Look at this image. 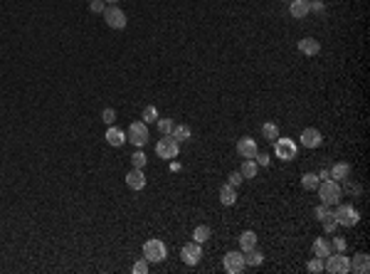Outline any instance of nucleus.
<instances>
[{
	"label": "nucleus",
	"mask_w": 370,
	"mask_h": 274,
	"mask_svg": "<svg viewBox=\"0 0 370 274\" xmlns=\"http://www.w3.org/2000/svg\"><path fill=\"white\" fill-rule=\"evenodd\" d=\"M316 190H318V198H321V203H323V205H336V203L341 200V195H343V190H341L338 181H333V178L321 181Z\"/></svg>",
	"instance_id": "obj_1"
},
{
	"label": "nucleus",
	"mask_w": 370,
	"mask_h": 274,
	"mask_svg": "<svg viewBox=\"0 0 370 274\" xmlns=\"http://www.w3.org/2000/svg\"><path fill=\"white\" fill-rule=\"evenodd\" d=\"M323 270L331 274H348L351 272V260L343 252H331L323 262Z\"/></svg>",
	"instance_id": "obj_2"
},
{
	"label": "nucleus",
	"mask_w": 370,
	"mask_h": 274,
	"mask_svg": "<svg viewBox=\"0 0 370 274\" xmlns=\"http://www.w3.org/2000/svg\"><path fill=\"white\" fill-rule=\"evenodd\" d=\"M333 220L341 225V227H356L358 225V220H361V215H358V210L353 205H338L336 207V212H333Z\"/></svg>",
	"instance_id": "obj_3"
},
{
	"label": "nucleus",
	"mask_w": 370,
	"mask_h": 274,
	"mask_svg": "<svg viewBox=\"0 0 370 274\" xmlns=\"http://www.w3.org/2000/svg\"><path fill=\"white\" fill-rule=\"evenodd\" d=\"M144 257H146L148 262H163L165 257H168V247H165V242H160V240H148L144 242Z\"/></svg>",
	"instance_id": "obj_4"
},
{
	"label": "nucleus",
	"mask_w": 370,
	"mask_h": 274,
	"mask_svg": "<svg viewBox=\"0 0 370 274\" xmlns=\"http://www.w3.org/2000/svg\"><path fill=\"white\" fill-rule=\"evenodd\" d=\"M155 153H158V158L173 161V158H178V153H180V143L173 136H163L155 143Z\"/></svg>",
	"instance_id": "obj_5"
},
{
	"label": "nucleus",
	"mask_w": 370,
	"mask_h": 274,
	"mask_svg": "<svg viewBox=\"0 0 370 274\" xmlns=\"http://www.w3.org/2000/svg\"><path fill=\"white\" fill-rule=\"evenodd\" d=\"M126 141H131L136 148H144L148 143V124L144 121H134L129 129H126Z\"/></svg>",
	"instance_id": "obj_6"
},
{
	"label": "nucleus",
	"mask_w": 370,
	"mask_h": 274,
	"mask_svg": "<svg viewBox=\"0 0 370 274\" xmlns=\"http://www.w3.org/2000/svg\"><path fill=\"white\" fill-rule=\"evenodd\" d=\"M101 15H104V20H106V25H109L111 30H124L126 22H129V20H126V12H124L119 5H109Z\"/></svg>",
	"instance_id": "obj_7"
},
{
	"label": "nucleus",
	"mask_w": 370,
	"mask_h": 274,
	"mask_svg": "<svg viewBox=\"0 0 370 274\" xmlns=\"http://www.w3.org/2000/svg\"><path fill=\"white\" fill-rule=\"evenodd\" d=\"M274 153H277V158H282V161H294V158H298V148H296V143L292 138H277V141H274Z\"/></svg>",
	"instance_id": "obj_8"
},
{
	"label": "nucleus",
	"mask_w": 370,
	"mask_h": 274,
	"mask_svg": "<svg viewBox=\"0 0 370 274\" xmlns=\"http://www.w3.org/2000/svg\"><path fill=\"white\" fill-rule=\"evenodd\" d=\"M180 257H183V262L185 265H190V267H195L200 260H203V245L200 242H188V245H183V250H180Z\"/></svg>",
	"instance_id": "obj_9"
},
{
	"label": "nucleus",
	"mask_w": 370,
	"mask_h": 274,
	"mask_svg": "<svg viewBox=\"0 0 370 274\" xmlns=\"http://www.w3.org/2000/svg\"><path fill=\"white\" fill-rule=\"evenodd\" d=\"M244 252H227L224 255V272L227 274H242L244 272Z\"/></svg>",
	"instance_id": "obj_10"
},
{
	"label": "nucleus",
	"mask_w": 370,
	"mask_h": 274,
	"mask_svg": "<svg viewBox=\"0 0 370 274\" xmlns=\"http://www.w3.org/2000/svg\"><path fill=\"white\" fill-rule=\"evenodd\" d=\"M321 143H323V136H321L318 129L308 126V129L301 131V146H303V148H318Z\"/></svg>",
	"instance_id": "obj_11"
},
{
	"label": "nucleus",
	"mask_w": 370,
	"mask_h": 274,
	"mask_svg": "<svg viewBox=\"0 0 370 274\" xmlns=\"http://www.w3.org/2000/svg\"><path fill=\"white\" fill-rule=\"evenodd\" d=\"M126 185L131 188V190H144L146 188V176H144V168H131L129 173H126Z\"/></svg>",
	"instance_id": "obj_12"
},
{
	"label": "nucleus",
	"mask_w": 370,
	"mask_h": 274,
	"mask_svg": "<svg viewBox=\"0 0 370 274\" xmlns=\"http://www.w3.org/2000/svg\"><path fill=\"white\" fill-rule=\"evenodd\" d=\"M298 52L306 57H316L321 52V42L316 37H303V40H298Z\"/></svg>",
	"instance_id": "obj_13"
},
{
	"label": "nucleus",
	"mask_w": 370,
	"mask_h": 274,
	"mask_svg": "<svg viewBox=\"0 0 370 274\" xmlns=\"http://www.w3.org/2000/svg\"><path fill=\"white\" fill-rule=\"evenodd\" d=\"M237 153H239L242 158H254V156H257V141L249 136L239 138V141H237Z\"/></svg>",
	"instance_id": "obj_14"
},
{
	"label": "nucleus",
	"mask_w": 370,
	"mask_h": 274,
	"mask_svg": "<svg viewBox=\"0 0 370 274\" xmlns=\"http://www.w3.org/2000/svg\"><path fill=\"white\" fill-rule=\"evenodd\" d=\"M308 12H311V2L308 0H292L289 2V15L296 17V20H303Z\"/></svg>",
	"instance_id": "obj_15"
},
{
	"label": "nucleus",
	"mask_w": 370,
	"mask_h": 274,
	"mask_svg": "<svg viewBox=\"0 0 370 274\" xmlns=\"http://www.w3.org/2000/svg\"><path fill=\"white\" fill-rule=\"evenodd\" d=\"M351 272L356 274H368L370 272V257L366 252H361V255H356L353 260H351Z\"/></svg>",
	"instance_id": "obj_16"
},
{
	"label": "nucleus",
	"mask_w": 370,
	"mask_h": 274,
	"mask_svg": "<svg viewBox=\"0 0 370 274\" xmlns=\"http://www.w3.org/2000/svg\"><path fill=\"white\" fill-rule=\"evenodd\" d=\"M218 198H220V203L224 207H232L234 203H237V188H232L229 183H227V185H222L220 193H218Z\"/></svg>",
	"instance_id": "obj_17"
},
{
	"label": "nucleus",
	"mask_w": 370,
	"mask_h": 274,
	"mask_svg": "<svg viewBox=\"0 0 370 274\" xmlns=\"http://www.w3.org/2000/svg\"><path fill=\"white\" fill-rule=\"evenodd\" d=\"M328 176L333 178V181H348V176H351V163H346V161H341V163H336L331 171H328Z\"/></svg>",
	"instance_id": "obj_18"
},
{
	"label": "nucleus",
	"mask_w": 370,
	"mask_h": 274,
	"mask_svg": "<svg viewBox=\"0 0 370 274\" xmlns=\"http://www.w3.org/2000/svg\"><path fill=\"white\" fill-rule=\"evenodd\" d=\"M106 141H109V146L121 148V146L126 143V131H121V129H116V126H109V131H106Z\"/></svg>",
	"instance_id": "obj_19"
},
{
	"label": "nucleus",
	"mask_w": 370,
	"mask_h": 274,
	"mask_svg": "<svg viewBox=\"0 0 370 274\" xmlns=\"http://www.w3.org/2000/svg\"><path fill=\"white\" fill-rule=\"evenodd\" d=\"M252 247H257V232H254V230H244V232L239 235V250L247 252V250H252Z\"/></svg>",
	"instance_id": "obj_20"
},
{
	"label": "nucleus",
	"mask_w": 370,
	"mask_h": 274,
	"mask_svg": "<svg viewBox=\"0 0 370 274\" xmlns=\"http://www.w3.org/2000/svg\"><path fill=\"white\" fill-rule=\"evenodd\" d=\"M333 252V247H331V242L328 240H323V237H318L316 242H313V255L316 257H321V260H326L328 255Z\"/></svg>",
	"instance_id": "obj_21"
},
{
	"label": "nucleus",
	"mask_w": 370,
	"mask_h": 274,
	"mask_svg": "<svg viewBox=\"0 0 370 274\" xmlns=\"http://www.w3.org/2000/svg\"><path fill=\"white\" fill-rule=\"evenodd\" d=\"M262 262H264V255H262L257 247H252V250L244 252V265H247V267H259Z\"/></svg>",
	"instance_id": "obj_22"
},
{
	"label": "nucleus",
	"mask_w": 370,
	"mask_h": 274,
	"mask_svg": "<svg viewBox=\"0 0 370 274\" xmlns=\"http://www.w3.org/2000/svg\"><path fill=\"white\" fill-rule=\"evenodd\" d=\"M257 168H259V166H257L254 158H244L239 173H242V178H257Z\"/></svg>",
	"instance_id": "obj_23"
},
{
	"label": "nucleus",
	"mask_w": 370,
	"mask_h": 274,
	"mask_svg": "<svg viewBox=\"0 0 370 274\" xmlns=\"http://www.w3.org/2000/svg\"><path fill=\"white\" fill-rule=\"evenodd\" d=\"M170 136L175 138L178 143H183V141H188V138H193V131H190V126H185V124H178V126H173V131H170Z\"/></svg>",
	"instance_id": "obj_24"
},
{
	"label": "nucleus",
	"mask_w": 370,
	"mask_h": 274,
	"mask_svg": "<svg viewBox=\"0 0 370 274\" xmlns=\"http://www.w3.org/2000/svg\"><path fill=\"white\" fill-rule=\"evenodd\" d=\"M318 183H321L318 173H303V176H301V185H303L306 190H316Z\"/></svg>",
	"instance_id": "obj_25"
},
{
	"label": "nucleus",
	"mask_w": 370,
	"mask_h": 274,
	"mask_svg": "<svg viewBox=\"0 0 370 274\" xmlns=\"http://www.w3.org/2000/svg\"><path fill=\"white\" fill-rule=\"evenodd\" d=\"M210 235H213V230H210L208 225H198V227L193 230V240H195V242H200V245H203V242H208V240H210Z\"/></svg>",
	"instance_id": "obj_26"
},
{
	"label": "nucleus",
	"mask_w": 370,
	"mask_h": 274,
	"mask_svg": "<svg viewBox=\"0 0 370 274\" xmlns=\"http://www.w3.org/2000/svg\"><path fill=\"white\" fill-rule=\"evenodd\" d=\"M262 134H264V138H269L272 143L279 138V126L277 124H272V121H267L264 126H262Z\"/></svg>",
	"instance_id": "obj_27"
},
{
	"label": "nucleus",
	"mask_w": 370,
	"mask_h": 274,
	"mask_svg": "<svg viewBox=\"0 0 370 274\" xmlns=\"http://www.w3.org/2000/svg\"><path fill=\"white\" fill-rule=\"evenodd\" d=\"M141 121H144V124H153V121H158V109H155V106H146V109H144V114H141Z\"/></svg>",
	"instance_id": "obj_28"
},
{
	"label": "nucleus",
	"mask_w": 370,
	"mask_h": 274,
	"mask_svg": "<svg viewBox=\"0 0 370 274\" xmlns=\"http://www.w3.org/2000/svg\"><path fill=\"white\" fill-rule=\"evenodd\" d=\"M146 153H144V151H141V148H136V153H134V156H131V166H134V168H144V166H146Z\"/></svg>",
	"instance_id": "obj_29"
},
{
	"label": "nucleus",
	"mask_w": 370,
	"mask_h": 274,
	"mask_svg": "<svg viewBox=\"0 0 370 274\" xmlns=\"http://www.w3.org/2000/svg\"><path fill=\"white\" fill-rule=\"evenodd\" d=\"M328 217H333V210H331V205H323V203H321V205L316 207V220L323 222V220H328Z\"/></svg>",
	"instance_id": "obj_30"
},
{
	"label": "nucleus",
	"mask_w": 370,
	"mask_h": 274,
	"mask_svg": "<svg viewBox=\"0 0 370 274\" xmlns=\"http://www.w3.org/2000/svg\"><path fill=\"white\" fill-rule=\"evenodd\" d=\"M173 126H175V124H173L170 119H160V116H158V129H160V134H163V136H170Z\"/></svg>",
	"instance_id": "obj_31"
},
{
	"label": "nucleus",
	"mask_w": 370,
	"mask_h": 274,
	"mask_svg": "<svg viewBox=\"0 0 370 274\" xmlns=\"http://www.w3.org/2000/svg\"><path fill=\"white\" fill-rule=\"evenodd\" d=\"M306 270H308V272H311V274H318V272H323V260H321V257H313V260H311V262L306 265Z\"/></svg>",
	"instance_id": "obj_32"
},
{
	"label": "nucleus",
	"mask_w": 370,
	"mask_h": 274,
	"mask_svg": "<svg viewBox=\"0 0 370 274\" xmlns=\"http://www.w3.org/2000/svg\"><path fill=\"white\" fill-rule=\"evenodd\" d=\"M101 121H104V124H109V126H114V121H116V111H114L111 106H109V109H104V111H101Z\"/></svg>",
	"instance_id": "obj_33"
},
{
	"label": "nucleus",
	"mask_w": 370,
	"mask_h": 274,
	"mask_svg": "<svg viewBox=\"0 0 370 274\" xmlns=\"http://www.w3.org/2000/svg\"><path fill=\"white\" fill-rule=\"evenodd\" d=\"M254 161H257V166H259V168H267V166L272 163V156H269V153H259V151H257Z\"/></svg>",
	"instance_id": "obj_34"
},
{
	"label": "nucleus",
	"mask_w": 370,
	"mask_h": 274,
	"mask_svg": "<svg viewBox=\"0 0 370 274\" xmlns=\"http://www.w3.org/2000/svg\"><path fill=\"white\" fill-rule=\"evenodd\" d=\"M131 272H134V274H146L148 272V260H146V257H144V260H139V262L131 267Z\"/></svg>",
	"instance_id": "obj_35"
},
{
	"label": "nucleus",
	"mask_w": 370,
	"mask_h": 274,
	"mask_svg": "<svg viewBox=\"0 0 370 274\" xmlns=\"http://www.w3.org/2000/svg\"><path fill=\"white\" fill-rule=\"evenodd\" d=\"M242 181H244V178H242V173H239V171H234V173H229V181H227V183H229L232 188H239V185H242Z\"/></svg>",
	"instance_id": "obj_36"
},
{
	"label": "nucleus",
	"mask_w": 370,
	"mask_h": 274,
	"mask_svg": "<svg viewBox=\"0 0 370 274\" xmlns=\"http://www.w3.org/2000/svg\"><path fill=\"white\" fill-rule=\"evenodd\" d=\"M331 247H333V252H346V247H348V242H346L343 237H336V240L331 242Z\"/></svg>",
	"instance_id": "obj_37"
},
{
	"label": "nucleus",
	"mask_w": 370,
	"mask_h": 274,
	"mask_svg": "<svg viewBox=\"0 0 370 274\" xmlns=\"http://www.w3.org/2000/svg\"><path fill=\"white\" fill-rule=\"evenodd\" d=\"M89 10H91V12H104V10H106V2H104V0H91V2H89Z\"/></svg>",
	"instance_id": "obj_38"
},
{
	"label": "nucleus",
	"mask_w": 370,
	"mask_h": 274,
	"mask_svg": "<svg viewBox=\"0 0 370 274\" xmlns=\"http://www.w3.org/2000/svg\"><path fill=\"white\" fill-rule=\"evenodd\" d=\"M336 227H338V222L333 220V217H328V220H323V230L331 235V232H336Z\"/></svg>",
	"instance_id": "obj_39"
},
{
	"label": "nucleus",
	"mask_w": 370,
	"mask_h": 274,
	"mask_svg": "<svg viewBox=\"0 0 370 274\" xmlns=\"http://www.w3.org/2000/svg\"><path fill=\"white\" fill-rule=\"evenodd\" d=\"M346 188H348V193H353V195H358V193H361V185H358V183H348Z\"/></svg>",
	"instance_id": "obj_40"
},
{
	"label": "nucleus",
	"mask_w": 370,
	"mask_h": 274,
	"mask_svg": "<svg viewBox=\"0 0 370 274\" xmlns=\"http://www.w3.org/2000/svg\"><path fill=\"white\" fill-rule=\"evenodd\" d=\"M311 10H313V12H323L326 7H323V2H311Z\"/></svg>",
	"instance_id": "obj_41"
},
{
	"label": "nucleus",
	"mask_w": 370,
	"mask_h": 274,
	"mask_svg": "<svg viewBox=\"0 0 370 274\" xmlns=\"http://www.w3.org/2000/svg\"><path fill=\"white\" fill-rule=\"evenodd\" d=\"M318 178H321V181H326V178H331V176H328V171L323 168V171H318Z\"/></svg>",
	"instance_id": "obj_42"
},
{
	"label": "nucleus",
	"mask_w": 370,
	"mask_h": 274,
	"mask_svg": "<svg viewBox=\"0 0 370 274\" xmlns=\"http://www.w3.org/2000/svg\"><path fill=\"white\" fill-rule=\"evenodd\" d=\"M180 168H183V166H180L178 161H173V163H170V171H180Z\"/></svg>",
	"instance_id": "obj_43"
},
{
	"label": "nucleus",
	"mask_w": 370,
	"mask_h": 274,
	"mask_svg": "<svg viewBox=\"0 0 370 274\" xmlns=\"http://www.w3.org/2000/svg\"><path fill=\"white\" fill-rule=\"evenodd\" d=\"M104 2H109V5H116V2H119V0H104Z\"/></svg>",
	"instance_id": "obj_44"
}]
</instances>
